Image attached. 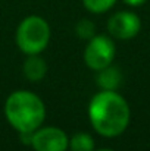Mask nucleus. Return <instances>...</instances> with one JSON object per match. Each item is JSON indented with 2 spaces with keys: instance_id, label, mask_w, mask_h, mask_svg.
<instances>
[{
  "instance_id": "1",
  "label": "nucleus",
  "mask_w": 150,
  "mask_h": 151,
  "mask_svg": "<svg viewBox=\"0 0 150 151\" xmlns=\"http://www.w3.org/2000/svg\"><path fill=\"white\" fill-rule=\"evenodd\" d=\"M88 117L93 129L106 138L121 135L131 117L130 106L116 91L101 90L88 104Z\"/></svg>"
},
{
  "instance_id": "2",
  "label": "nucleus",
  "mask_w": 150,
  "mask_h": 151,
  "mask_svg": "<svg viewBox=\"0 0 150 151\" xmlns=\"http://www.w3.org/2000/svg\"><path fill=\"white\" fill-rule=\"evenodd\" d=\"M4 114L12 128L19 134L34 132L46 119V106L37 94L19 90L7 97Z\"/></svg>"
},
{
  "instance_id": "3",
  "label": "nucleus",
  "mask_w": 150,
  "mask_h": 151,
  "mask_svg": "<svg viewBox=\"0 0 150 151\" xmlns=\"http://www.w3.org/2000/svg\"><path fill=\"white\" fill-rule=\"evenodd\" d=\"M50 41V25L41 16H27L16 29V44L25 54H40Z\"/></svg>"
},
{
  "instance_id": "4",
  "label": "nucleus",
  "mask_w": 150,
  "mask_h": 151,
  "mask_svg": "<svg viewBox=\"0 0 150 151\" xmlns=\"http://www.w3.org/2000/svg\"><path fill=\"white\" fill-rule=\"evenodd\" d=\"M115 51L116 47L112 38L106 35H94L88 40L86 46L84 62L90 69L99 72L100 69L112 65L115 59Z\"/></svg>"
},
{
  "instance_id": "5",
  "label": "nucleus",
  "mask_w": 150,
  "mask_h": 151,
  "mask_svg": "<svg viewBox=\"0 0 150 151\" xmlns=\"http://www.w3.org/2000/svg\"><path fill=\"white\" fill-rule=\"evenodd\" d=\"M31 147L34 151H66L69 148V138L59 128L40 126L33 132Z\"/></svg>"
},
{
  "instance_id": "6",
  "label": "nucleus",
  "mask_w": 150,
  "mask_h": 151,
  "mask_svg": "<svg viewBox=\"0 0 150 151\" xmlns=\"http://www.w3.org/2000/svg\"><path fill=\"white\" fill-rule=\"evenodd\" d=\"M141 28V21L134 12L122 10L110 16L107 21V31L112 37L118 40L134 38Z\"/></svg>"
},
{
  "instance_id": "7",
  "label": "nucleus",
  "mask_w": 150,
  "mask_h": 151,
  "mask_svg": "<svg viewBox=\"0 0 150 151\" xmlns=\"http://www.w3.org/2000/svg\"><path fill=\"white\" fill-rule=\"evenodd\" d=\"M47 73V63L38 54H30L24 62V75L31 82L41 81Z\"/></svg>"
},
{
  "instance_id": "8",
  "label": "nucleus",
  "mask_w": 150,
  "mask_h": 151,
  "mask_svg": "<svg viewBox=\"0 0 150 151\" xmlns=\"http://www.w3.org/2000/svg\"><path fill=\"white\" fill-rule=\"evenodd\" d=\"M96 81H97V85L101 90L115 91L122 82V72L119 70V68L109 65V66L100 69Z\"/></svg>"
},
{
  "instance_id": "9",
  "label": "nucleus",
  "mask_w": 150,
  "mask_h": 151,
  "mask_svg": "<svg viewBox=\"0 0 150 151\" xmlns=\"http://www.w3.org/2000/svg\"><path fill=\"white\" fill-rule=\"evenodd\" d=\"M71 151H94V139L87 132H78L69 139Z\"/></svg>"
},
{
  "instance_id": "10",
  "label": "nucleus",
  "mask_w": 150,
  "mask_h": 151,
  "mask_svg": "<svg viewBox=\"0 0 150 151\" xmlns=\"http://www.w3.org/2000/svg\"><path fill=\"white\" fill-rule=\"evenodd\" d=\"M118 0H83L86 9L91 13H104L107 12Z\"/></svg>"
},
{
  "instance_id": "11",
  "label": "nucleus",
  "mask_w": 150,
  "mask_h": 151,
  "mask_svg": "<svg viewBox=\"0 0 150 151\" xmlns=\"http://www.w3.org/2000/svg\"><path fill=\"white\" fill-rule=\"evenodd\" d=\"M75 32L80 38L83 40H90L91 37L96 35V25L94 22H91L90 19H81L77 27H75Z\"/></svg>"
},
{
  "instance_id": "12",
  "label": "nucleus",
  "mask_w": 150,
  "mask_h": 151,
  "mask_svg": "<svg viewBox=\"0 0 150 151\" xmlns=\"http://www.w3.org/2000/svg\"><path fill=\"white\" fill-rule=\"evenodd\" d=\"M122 1L128 6H141L146 3V0H122Z\"/></svg>"
},
{
  "instance_id": "13",
  "label": "nucleus",
  "mask_w": 150,
  "mask_h": 151,
  "mask_svg": "<svg viewBox=\"0 0 150 151\" xmlns=\"http://www.w3.org/2000/svg\"><path fill=\"white\" fill-rule=\"evenodd\" d=\"M94 151H113V150H107V148H103V150H94Z\"/></svg>"
}]
</instances>
